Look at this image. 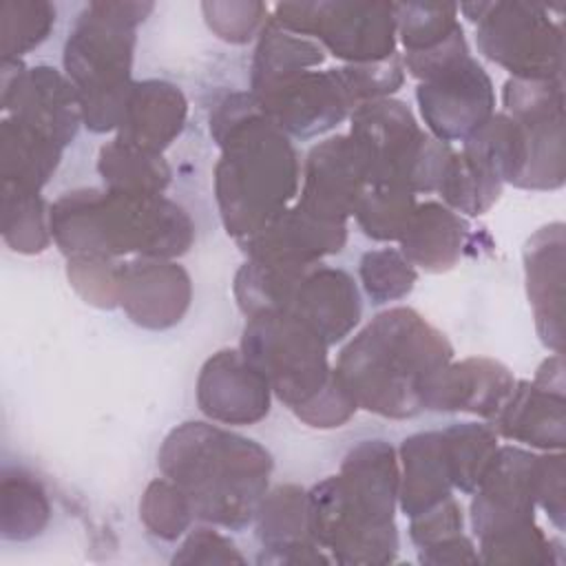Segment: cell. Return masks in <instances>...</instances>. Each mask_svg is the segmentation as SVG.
I'll return each mask as SVG.
<instances>
[{"mask_svg": "<svg viewBox=\"0 0 566 566\" xmlns=\"http://www.w3.org/2000/svg\"><path fill=\"white\" fill-rule=\"evenodd\" d=\"M210 135L221 148L214 166L219 214L226 232L239 243L298 195V153L250 91L230 93L212 108Z\"/></svg>", "mask_w": 566, "mask_h": 566, "instance_id": "1", "label": "cell"}, {"mask_svg": "<svg viewBox=\"0 0 566 566\" xmlns=\"http://www.w3.org/2000/svg\"><path fill=\"white\" fill-rule=\"evenodd\" d=\"M400 467L385 440H365L347 451L340 471L307 491L314 542L336 564H389L398 553L396 506Z\"/></svg>", "mask_w": 566, "mask_h": 566, "instance_id": "2", "label": "cell"}, {"mask_svg": "<svg viewBox=\"0 0 566 566\" xmlns=\"http://www.w3.org/2000/svg\"><path fill=\"white\" fill-rule=\"evenodd\" d=\"M451 360L453 347L438 327L411 307H389L340 349L334 371L360 409L405 420L424 411Z\"/></svg>", "mask_w": 566, "mask_h": 566, "instance_id": "3", "label": "cell"}, {"mask_svg": "<svg viewBox=\"0 0 566 566\" xmlns=\"http://www.w3.org/2000/svg\"><path fill=\"white\" fill-rule=\"evenodd\" d=\"M157 464L188 497L195 520L241 531L268 493L272 455L259 442L210 422H184L161 442Z\"/></svg>", "mask_w": 566, "mask_h": 566, "instance_id": "4", "label": "cell"}, {"mask_svg": "<svg viewBox=\"0 0 566 566\" xmlns=\"http://www.w3.org/2000/svg\"><path fill=\"white\" fill-rule=\"evenodd\" d=\"M51 237L71 256L175 259L190 250L195 223L164 195H126L106 188H75L49 208Z\"/></svg>", "mask_w": 566, "mask_h": 566, "instance_id": "5", "label": "cell"}, {"mask_svg": "<svg viewBox=\"0 0 566 566\" xmlns=\"http://www.w3.org/2000/svg\"><path fill=\"white\" fill-rule=\"evenodd\" d=\"M153 2H88L64 42V75L73 84L82 122L93 133L117 130L133 80L137 24Z\"/></svg>", "mask_w": 566, "mask_h": 566, "instance_id": "6", "label": "cell"}, {"mask_svg": "<svg viewBox=\"0 0 566 566\" xmlns=\"http://www.w3.org/2000/svg\"><path fill=\"white\" fill-rule=\"evenodd\" d=\"M349 119V139L369 186L402 188L413 195L438 188L453 148L422 130L405 102L391 97L365 102Z\"/></svg>", "mask_w": 566, "mask_h": 566, "instance_id": "7", "label": "cell"}, {"mask_svg": "<svg viewBox=\"0 0 566 566\" xmlns=\"http://www.w3.org/2000/svg\"><path fill=\"white\" fill-rule=\"evenodd\" d=\"M402 64L418 80V108L436 139L464 142L495 113L493 82L471 55L462 24L438 46L405 53Z\"/></svg>", "mask_w": 566, "mask_h": 566, "instance_id": "8", "label": "cell"}, {"mask_svg": "<svg viewBox=\"0 0 566 566\" xmlns=\"http://www.w3.org/2000/svg\"><path fill=\"white\" fill-rule=\"evenodd\" d=\"M475 22L480 53L515 80H562L564 31L535 2H471L458 7Z\"/></svg>", "mask_w": 566, "mask_h": 566, "instance_id": "9", "label": "cell"}, {"mask_svg": "<svg viewBox=\"0 0 566 566\" xmlns=\"http://www.w3.org/2000/svg\"><path fill=\"white\" fill-rule=\"evenodd\" d=\"M241 354L265 376L272 394L292 411L310 402L334 374L323 338L281 310L248 318L241 334Z\"/></svg>", "mask_w": 566, "mask_h": 566, "instance_id": "10", "label": "cell"}, {"mask_svg": "<svg viewBox=\"0 0 566 566\" xmlns=\"http://www.w3.org/2000/svg\"><path fill=\"white\" fill-rule=\"evenodd\" d=\"M272 20L290 33L316 38L347 64L378 62L396 53L394 2H279Z\"/></svg>", "mask_w": 566, "mask_h": 566, "instance_id": "11", "label": "cell"}, {"mask_svg": "<svg viewBox=\"0 0 566 566\" xmlns=\"http://www.w3.org/2000/svg\"><path fill=\"white\" fill-rule=\"evenodd\" d=\"M502 102L524 142V168L515 186L524 190L562 188L566 179L564 82L513 77L504 84Z\"/></svg>", "mask_w": 566, "mask_h": 566, "instance_id": "12", "label": "cell"}, {"mask_svg": "<svg viewBox=\"0 0 566 566\" xmlns=\"http://www.w3.org/2000/svg\"><path fill=\"white\" fill-rule=\"evenodd\" d=\"M252 95L268 119H272L287 137L301 139L332 130L356 108L340 69L301 71L268 84Z\"/></svg>", "mask_w": 566, "mask_h": 566, "instance_id": "13", "label": "cell"}, {"mask_svg": "<svg viewBox=\"0 0 566 566\" xmlns=\"http://www.w3.org/2000/svg\"><path fill=\"white\" fill-rule=\"evenodd\" d=\"M0 104L15 117L66 148L82 122L77 93L69 77L53 66L27 69L20 60H4L0 73Z\"/></svg>", "mask_w": 566, "mask_h": 566, "instance_id": "14", "label": "cell"}, {"mask_svg": "<svg viewBox=\"0 0 566 566\" xmlns=\"http://www.w3.org/2000/svg\"><path fill=\"white\" fill-rule=\"evenodd\" d=\"M535 458L513 444L497 447L471 500V526L478 539L535 522Z\"/></svg>", "mask_w": 566, "mask_h": 566, "instance_id": "15", "label": "cell"}, {"mask_svg": "<svg viewBox=\"0 0 566 566\" xmlns=\"http://www.w3.org/2000/svg\"><path fill=\"white\" fill-rule=\"evenodd\" d=\"M301 177L296 203L316 217L343 223L354 217L360 197L369 188L349 135H332L314 144Z\"/></svg>", "mask_w": 566, "mask_h": 566, "instance_id": "16", "label": "cell"}, {"mask_svg": "<svg viewBox=\"0 0 566 566\" xmlns=\"http://www.w3.org/2000/svg\"><path fill=\"white\" fill-rule=\"evenodd\" d=\"M272 389L241 349H219L197 376V407L221 424H254L270 411Z\"/></svg>", "mask_w": 566, "mask_h": 566, "instance_id": "17", "label": "cell"}, {"mask_svg": "<svg viewBox=\"0 0 566 566\" xmlns=\"http://www.w3.org/2000/svg\"><path fill=\"white\" fill-rule=\"evenodd\" d=\"M192 301L190 274L172 259L135 256L122 261L119 307L146 329L177 325Z\"/></svg>", "mask_w": 566, "mask_h": 566, "instance_id": "18", "label": "cell"}, {"mask_svg": "<svg viewBox=\"0 0 566 566\" xmlns=\"http://www.w3.org/2000/svg\"><path fill=\"white\" fill-rule=\"evenodd\" d=\"M345 241L347 223L316 217L294 203L259 232L239 241V248L252 261L310 268L323 256L340 252Z\"/></svg>", "mask_w": 566, "mask_h": 566, "instance_id": "19", "label": "cell"}, {"mask_svg": "<svg viewBox=\"0 0 566 566\" xmlns=\"http://www.w3.org/2000/svg\"><path fill=\"white\" fill-rule=\"evenodd\" d=\"M254 522L261 542L259 564L314 566L332 562L310 533L307 491L298 484H279L268 491Z\"/></svg>", "mask_w": 566, "mask_h": 566, "instance_id": "20", "label": "cell"}, {"mask_svg": "<svg viewBox=\"0 0 566 566\" xmlns=\"http://www.w3.org/2000/svg\"><path fill=\"white\" fill-rule=\"evenodd\" d=\"M285 312L296 316L329 347L349 336L358 325L363 314L360 292L345 270L316 263L296 283Z\"/></svg>", "mask_w": 566, "mask_h": 566, "instance_id": "21", "label": "cell"}, {"mask_svg": "<svg viewBox=\"0 0 566 566\" xmlns=\"http://www.w3.org/2000/svg\"><path fill=\"white\" fill-rule=\"evenodd\" d=\"M564 223L539 228L524 248L528 303L539 340L555 354L564 352Z\"/></svg>", "mask_w": 566, "mask_h": 566, "instance_id": "22", "label": "cell"}, {"mask_svg": "<svg viewBox=\"0 0 566 566\" xmlns=\"http://www.w3.org/2000/svg\"><path fill=\"white\" fill-rule=\"evenodd\" d=\"M515 382L511 369L500 360L486 356L451 360L433 380L424 411H467L495 420Z\"/></svg>", "mask_w": 566, "mask_h": 566, "instance_id": "23", "label": "cell"}, {"mask_svg": "<svg viewBox=\"0 0 566 566\" xmlns=\"http://www.w3.org/2000/svg\"><path fill=\"white\" fill-rule=\"evenodd\" d=\"M186 115L188 102L179 86L166 80L133 82L115 139L161 155L181 135Z\"/></svg>", "mask_w": 566, "mask_h": 566, "instance_id": "24", "label": "cell"}, {"mask_svg": "<svg viewBox=\"0 0 566 566\" xmlns=\"http://www.w3.org/2000/svg\"><path fill=\"white\" fill-rule=\"evenodd\" d=\"M493 424L495 433L513 442L562 451L566 444V398L533 380H520Z\"/></svg>", "mask_w": 566, "mask_h": 566, "instance_id": "25", "label": "cell"}, {"mask_svg": "<svg viewBox=\"0 0 566 566\" xmlns=\"http://www.w3.org/2000/svg\"><path fill=\"white\" fill-rule=\"evenodd\" d=\"M469 239V223L449 206L438 201L418 203L402 232L400 252L424 272L440 274L458 265Z\"/></svg>", "mask_w": 566, "mask_h": 566, "instance_id": "26", "label": "cell"}, {"mask_svg": "<svg viewBox=\"0 0 566 566\" xmlns=\"http://www.w3.org/2000/svg\"><path fill=\"white\" fill-rule=\"evenodd\" d=\"M398 506L407 517L420 515L451 497L453 484L440 431H418L400 444Z\"/></svg>", "mask_w": 566, "mask_h": 566, "instance_id": "27", "label": "cell"}, {"mask_svg": "<svg viewBox=\"0 0 566 566\" xmlns=\"http://www.w3.org/2000/svg\"><path fill=\"white\" fill-rule=\"evenodd\" d=\"M62 150L42 130L4 115L0 122V188L40 192L57 170Z\"/></svg>", "mask_w": 566, "mask_h": 566, "instance_id": "28", "label": "cell"}, {"mask_svg": "<svg viewBox=\"0 0 566 566\" xmlns=\"http://www.w3.org/2000/svg\"><path fill=\"white\" fill-rule=\"evenodd\" d=\"M325 60V49L303 35L281 29L272 15L259 31V40L252 55L250 91H259L283 77L301 71H310Z\"/></svg>", "mask_w": 566, "mask_h": 566, "instance_id": "29", "label": "cell"}, {"mask_svg": "<svg viewBox=\"0 0 566 566\" xmlns=\"http://www.w3.org/2000/svg\"><path fill=\"white\" fill-rule=\"evenodd\" d=\"M97 172L106 190L126 195H164L170 184V166L164 155H155L119 139L99 148Z\"/></svg>", "mask_w": 566, "mask_h": 566, "instance_id": "30", "label": "cell"}, {"mask_svg": "<svg viewBox=\"0 0 566 566\" xmlns=\"http://www.w3.org/2000/svg\"><path fill=\"white\" fill-rule=\"evenodd\" d=\"M51 520V502L35 475L20 467L2 469L0 535L11 542L38 537Z\"/></svg>", "mask_w": 566, "mask_h": 566, "instance_id": "31", "label": "cell"}, {"mask_svg": "<svg viewBox=\"0 0 566 566\" xmlns=\"http://www.w3.org/2000/svg\"><path fill=\"white\" fill-rule=\"evenodd\" d=\"M440 433L453 489L473 495L500 447L495 429L478 422H458Z\"/></svg>", "mask_w": 566, "mask_h": 566, "instance_id": "32", "label": "cell"}, {"mask_svg": "<svg viewBox=\"0 0 566 566\" xmlns=\"http://www.w3.org/2000/svg\"><path fill=\"white\" fill-rule=\"evenodd\" d=\"M502 181L462 150H451L438 181V192L451 210L467 217L489 212L502 195Z\"/></svg>", "mask_w": 566, "mask_h": 566, "instance_id": "33", "label": "cell"}, {"mask_svg": "<svg viewBox=\"0 0 566 566\" xmlns=\"http://www.w3.org/2000/svg\"><path fill=\"white\" fill-rule=\"evenodd\" d=\"M312 268V265H310ZM310 268L276 265L248 259L234 276V298L239 310L250 318L261 312H285L296 283Z\"/></svg>", "mask_w": 566, "mask_h": 566, "instance_id": "34", "label": "cell"}, {"mask_svg": "<svg viewBox=\"0 0 566 566\" xmlns=\"http://www.w3.org/2000/svg\"><path fill=\"white\" fill-rule=\"evenodd\" d=\"M462 153L489 168L502 184H517L524 168V142L506 113H493L462 142Z\"/></svg>", "mask_w": 566, "mask_h": 566, "instance_id": "35", "label": "cell"}, {"mask_svg": "<svg viewBox=\"0 0 566 566\" xmlns=\"http://www.w3.org/2000/svg\"><path fill=\"white\" fill-rule=\"evenodd\" d=\"M2 239L20 254H40L51 243L49 210L40 192L0 188Z\"/></svg>", "mask_w": 566, "mask_h": 566, "instance_id": "36", "label": "cell"}, {"mask_svg": "<svg viewBox=\"0 0 566 566\" xmlns=\"http://www.w3.org/2000/svg\"><path fill=\"white\" fill-rule=\"evenodd\" d=\"M55 24V7L46 0L0 2V51L4 60H20L40 46Z\"/></svg>", "mask_w": 566, "mask_h": 566, "instance_id": "37", "label": "cell"}, {"mask_svg": "<svg viewBox=\"0 0 566 566\" xmlns=\"http://www.w3.org/2000/svg\"><path fill=\"white\" fill-rule=\"evenodd\" d=\"M416 206V195L409 190L369 186L354 210V219L369 239L398 241L407 230Z\"/></svg>", "mask_w": 566, "mask_h": 566, "instance_id": "38", "label": "cell"}, {"mask_svg": "<svg viewBox=\"0 0 566 566\" xmlns=\"http://www.w3.org/2000/svg\"><path fill=\"white\" fill-rule=\"evenodd\" d=\"M458 11L449 2H394L396 35L407 53L429 51L460 27Z\"/></svg>", "mask_w": 566, "mask_h": 566, "instance_id": "39", "label": "cell"}, {"mask_svg": "<svg viewBox=\"0 0 566 566\" xmlns=\"http://www.w3.org/2000/svg\"><path fill=\"white\" fill-rule=\"evenodd\" d=\"M358 276L365 294L376 305L405 298L418 281L416 268L396 248L365 252L358 263Z\"/></svg>", "mask_w": 566, "mask_h": 566, "instance_id": "40", "label": "cell"}, {"mask_svg": "<svg viewBox=\"0 0 566 566\" xmlns=\"http://www.w3.org/2000/svg\"><path fill=\"white\" fill-rule=\"evenodd\" d=\"M139 517L155 537L175 542L190 528L195 513L188 497L172 480L157 478L142 495Z\"/></svg>", "mask_w": 566, "mask_h": 566, "instance_id": "41", "label": "cell"}, {"mask_svg": "<svg viewBox=\"0 0 566 566\" xmlns=\"http://www.w3.org/2000/svg\"><path fill=\"white\" fill-rule=\"evenodd\" d=\"M557 544L533 522L515 531H506L486 539H480V562L484 564H524L546 566L555 564Z\"/></svg>", "mask_w": 566, "mask_h": 566, "instance_id": "42", "label": "cell"}, {"mask_svg": "<svg viewBox=\"0 0 566 566\" xmlns=\"http://www.w3.org/2000/svg\"><path fill=\"white\" fill-rule=\"evenodd\" d=\"M122 261L111 256H71L66 276L71 287L88 303L102 310L119 305Z\"/></svg>", "mask_w": 566, "mask_h": 566, "instance_id": "43", "label": "cell"}, {"mask_svg": "<svg viewBox=\"0 0 566 566\" xmlns=\"http://www.w3.org/2000/svg\"><path fill=\"white\" fill-rule=\"evenodd\" d=\"M340 71L356 106L374 99H385L396 93L405 82V64L398 53L378 62L345 64L340 66Z\"/></svg>", "mask_w": 566, "mask_h": 566, "instance_id": "44", "label": "cell"}, {"mask_svg": "<svg viewBox=\"0 0 566 566\" xmlns=\"http://www.w3.org/2000/svg\"><path fill=\"white\" fill-rule=\"evenodd\" d=\"M201 11L208 27L232 44H243L259 35L268 22V7L263 2H203Z\"/></svg>", "mask_w": 566, "mask_h": 566, "instance_id": "45", "label": "cell"}, {"mask_svg": "<svg viewBox=\"0 0 566 566\" xmlns=\"http://www.w3.org/2000/svg\"><path fill=\"white\" fill-rule=\"evenodd\" d=\"M356 409H358L356 400L352 398V394L334 371L329 382L310 402L298 407L294 416L310 427L334 429L345 424L356 413Z\"/></svg>", "mask_w": 566, "mask_h": 566, "instance_id": "46", "label": "cell"}, {"mask_svg": "<svg viewBox=\"0 0 566 566\" xmlns=\"http://www.w3.org/2000/svg\"><path fill=\"white\" fill-rule=\"evenodd\" d=\"M172 564H245L234 542L212 528H195L172 555Z\"/></svg>", "mask_w": 566, "mask_h": 566, "instance_id": "47", "label": "cell"}, {"mask_svg": "<svg viewBox=\"0 0 566 566\" xmlns=\"http://www.w3.org/2000/svg\"><path fill=\"white\" fill-rule=\"evenodd\" d=\"M409 520V537L416 544V548H427L431 544L460 535L464 526L462 509L453 495Z\"/></svg>", "mask_w": 566, "mask_h": 566, "instance_id": "48", "label": "cell"}, {"mask_svg": "<svg viewBox=\"0 0 566 566\" xmlns=\"http://www.w3.org/2000/svg\"><path fill=\"white\" fill-rule=\"evenodd\" d=\"M535 504L546 511L553 524L564 531V455L546 453L535 458V478H533Z\"/></svg>", "mask_w": 566, "mask_h": 566, "instance_id": "49", "label": "cell"}, {"mask_svg": "<svg viewBox=\"0 0 566 566\" xmlns=\"http://www.w3.org/2000/svg\"><path fill=\"white\" fill-rule=\"evenodd\" d=\"M418 559L422 564L442 566V564H478L480 555L473 546V542L467 535H453L449 539H442L438 544H431L427 548H418Z\"/></svg>", "mask_w": 566, "mask_h": 566, "instance_id": "50", "label": "cell"}, {"mask_svg": "<svg viewBox=\"0 0 566 566\" xmlns=\"http://www.w3.org/2000/svg\"><path fill=\"white\" fill-rule=\"evenodd\" d=\"M533 382H537V385H542V387H546V389H553V391L564 394V365H562V354H555V356L546 358V360L539 365V369H537Z\"/></svg>", "mask_w": 566, "mask_h": 566, "instance_id": "51", "label": "cell"}]
</instances>
